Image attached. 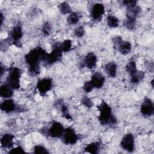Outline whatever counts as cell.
Segmentation results:
<instances>
[{
  "label": "cell",
  "instance_id": "cell-1",
  "mask_svg": "<svg viewBox=\"0 0 154 154\" xmlns=\"http://www.w3.org/2000/svg\"><path fill=\"white\" fill-rule=\"evenodd\" d=\"M47 52L42 48L38 46L33 48L25 56V60L29 69L28 72L31 76H35L40 72V63L45 61Z\"/></svg>",
  "mask_w": 154,
  "mask_h": 154
},
{
  "label": "cell",
  "instance_id": "cell-2",
  "mask_svg": "<svg viewBox=\"0 0 154 154\" xmlns=\"http://www.w3.org/2000/svg\"><path fill=\"white\" fill-rule=\"evenodd\" d=\"M97 108L99 111L98 119L102 125H114L116 123L117 119L112 114L111 108L107 103L103 100L97 106Z\"/></svg>",
  "mask_w": 154,
  "mask_h": 154
},
{
  "label": "cell",
  "instance_id": "cell-3",
  "mask_svg": "<svg viewBox=\"0 0 154 154\" xmlns=\"http://www.w3.org/2000/svg\"><path fill=\"white\" fill-rule=\"evenodd\" d=\"M22 71L17 67L10 68L8 75L7 78V84H8L13 90H17L20 88V78Z\"/></svg>",
  "mask_w": 154,
  "mask_h": 154
},
{
  "label": "cell",
  "instance_id": "cell-4",
  "mask_svg": "<svg viewBox=\"0 0 154 154\" xmlns=\"http://www.w3.org/2000/svg\"><path fill=\"white\" fill-rule=\"evenodd\" d=\"M62 52L63 51L61 48L60 43H55L52 46L51 52L47 54L44 62H45L48 65H51L57 61H59L61 59Z\"/></svg>",
  "mask_w": 154,
  "mask_h": 154
},
{
  "label": "cell",
  "instance_id": "cell-5",
  "mask_svg": "<svg viewBox=\"0 0 154 154\" xmlns=\"http://www.w3.org/2000/svg\"><path fill=\"white\" fill-rule=\"evenodd\" d=\"M62 137L63 142L66 144H75L78 140V135L75 130L71 127L64 129Z\"/></svg>",
  "mask_w": 154,
  "mask_h": 154
},
{
  "label": "cell",
  "instance_id": "cell-6",
  "mask_svg": "<svg viewBox=\"0 0 154 154\" xmlns=\"http://www.w3.org/2000/svg\"><path fill=\"white\" fill-rule=\"evenodd\" d=\"M64 128L62 124L58 122H53L48 130V134L53 138L61 137L64 132Z\"/></svg>",
  "mask_w": 154,
  "mask_h": 154
},
{
  "label": "cell",
  "instance_id": "cell-7",
  "mask_svg": "<svg viewBox=\"0 0 154 154\" xmlns=\"http://www.w3.org/2000/svg\"><path fill=\"white\" fill-rule=\"evenodd\" d=\"M122 149L128 152H132L134 150V138L131 133L125 134L120 141Z\"/></svg>",
  "mask_w": 154,
  "mask_h": 154
},
{
  "label": "cell",
  "instance_id": "cell-8",
  "mask_svg": "<svg viewBox=\"0 0 154 154\" xmlns=\"http://www.w3.org/2000/svg\"><path fill=\"white\" fill-rule=\"evenodd\" d=\"M52 86V80L49 78H43L39 80L37 83V89L42 96L45 95L49 91Z\"/></svg>",
  "mask_w": 154,
  "mask_h": 154
},
{
  "label": "cell",
  "instance_id": "cell-9",
  "mask_svg": "<svg viewBox=\"0 0 154 154\" xmlns=\"http://www.w3.org/2000/svg\"><path fill=\"white\" fill-rule=\"evenodd\" d=\"M22 36V29L20 25H16L14 26L10 31V38L13 41V43L17 47H21L22 43L20 42V39Z\"/></svg>",
  "mask_w": 154,
  "mask_h": 154
},
{
  "label": "cell",
  "instance_id": "cell-10",
  "mask_svg": "<svg viewBox=\"0 0 154 154\" xmlns=\"http://www.w3.org/2000/svg\"><path fill=\"white\" fill-rule=\"evenodd\" d=\"M140 111L144 116L149 117L153 114L154 111V106L150 99L146 97L144 99L141 105Z\"/></svg>",
  "mask_w": 154,
  "mask_h": 154
},
{
  "label": "cell",
  "instance_id": "cell-11",
  "mask_svg": "<svg viewBox=\"0 0 154 154\" xmlns=\"http://www.w3.org/2000/svg\"><path fill=\"white\" fill-rule=\"evenodd\" d=\"M105 13V8L103 4L96 3L94 4L91 9V17L95 21H99Z\"/></svg>",
  "mask_w": 154,
  "mask_h": 154
},
{
  "label": "cell",
  "instance_id": "cell-12",
  "mask_svg": "<svg viewBox=\"0 0 154 154\" xmlns=\"http://www.w3.org/2000/svg\"><path fill=\"white\" fill-rule=\"evenodd\" d=\"M105 81V77L99 72L94 73L91 76V79L90 80L93 88H101L103 85Z\"/></svg>",
  "mask_w": 154,
  "mask_h": 154
},
{
  "label": "cell",
  "instance_id": "cell-13",
  "mask_svg": "<svg viewBox=\"0 0 154 154\" xmlns=\"http://www.w3.org/2000/svg\"><path fill=\"white\" fill-rule=\"evenodd\" d=\"M1 109L7 113L13 112L16 109V105L14 100L10 99H6L0 104Z\"/></svg>",
  "mask_w": 154,
  "mask_h": 154
},
{
  "label": "cell",
  "instance_id": "cell-14",
  "mask_svg": "<svg viewBox=\"0 0 154 154\" xmlns=\"http://www.w3.org/2000/svg\"><path fill=\"white\" fill-rule=\"evenodd\" d=\"M14 136L11 134H4L0 140L1 146L2 147L5 149H10L11 147L14 144Z\"/></svg>",
  "mask_w": 154,
  "mask_h": 154
},
{
  "label": "cell",
  "instance_id": "cell-15",
  "mask_svg": "<svg viewBox=\"0 0 154 154\" xmlns=\"http://www.w3.org/2000/svg\"><path fill=\"white\" fill-rule=\"evenodd\" d=\"M85 66L89 69H93L96 65L97 57L93 52L88 53L84 60Z\"/></svg>",
  "mask_w": 154,
  "mask_h": 154
},
{
  "label": "cell",
  "instance_id": "cell-16",
  "mask_svg": "<svg viewBox=\"0 0 154 154\" xmlns=\"http://www.w3.org/2000/svg\"><path fill=\"white\" fill-rule=\"evenodd\" d=\"M13 88L8 84H2L0 87V96L5 99H9L13 94Z\"/></svg>",
  "mask_w": 154,
  "mask_h": 154
},
{
  "label": "cell",
  "instance_id": "cell-17",
  "mask_svg": "<svg viewBox=\"0 0 154 154\" xmlns=\"http://www.w3.org/2000/svg\"><path fill=\"white\" fill-rule=\"evenodd\" d=\"M105 70L109 77L114 78L117 75V66L115 62H109L105 64Z\"/></svg>",
  "mask_w": 154,
  "mask_h": 154
},
{
  "label": "cell",
  "instance_id": "cell-18",
  "mask_svg": "<svg viewBox=\"0 0 154 154\" xmlns=\"http://www.w3.org/2000/svg\"><path fill=\"white\" fill-rule=\"evenodd\" d=\"M141 8L137 5H134L133 7H128L127 8V10L126 13V18L136 19L137 17L141 13Z\"/></svg>",
  "mask_w": 154,
  "mask_h": 154
},
{
  "label": "cell",
  "instance_id": "cell-19",
  "mask_svg": "<svg viewBox=\"0 0 154 154\" xmlns=\"http://www.w3.org/2000/svg\"><path fill=\"white\" fill-rule=\"evenodd\" d=\"M119 51L122 55L128 54L132 49V45L129 42H122L117 47Z\"/></svg>",
  "mask_w": 154,
  "mask_h": 154
},
{
  "label": "cell",
  "instance_id": "cell-20",
  "mask_svg": "<svg viewBox=\"0 0 154 154\" xmlns=\"http://www.w3.org/2000/svg\"><path fill=\"white\" fill-rule=\"evenodd\" d=\"M100 144L99 142H93L88 144L84 148V150L85 152L95 154L98 153L100 149Z\"/></svg>",
  "mask_w": 154,
  "mask_h": 154
},
{
  "label": "cell",
  "instance_id": "cell-21",
  "mask_svg": "<svg viewBox=\"0 0 154 154\" xmlns=\"http://www.w3.org/2000/svg\"><path fill=\"white\" fill-rule=\"evenodd\" d=\"M125 69L131 76L134 75L138 70L137 69L136 63L134 61H131L126 65Z\"/></svg>",
  "mask_w": 154,
  "mask_h": 154
},
{
  "label": "cell",
  "instance_id": "cell-22",
  "mask_svg": "<svg viewBox=\"0 0 154 154\" xmlns=\"http://www.w3.org/2000/svg\"><path fill=\"white\" fill-rule=\"evenodd\" d=\"M59 10L60 13L63 14H70L72 13V10H71V7L69 5V3L67 2H63L62 3H61L59 6H58Z\"/></svg>",
  "mask_w": 154,
  "mask_h": 154
},
{
  "label": "cell",
  "instance_id": "cell-23",
  "mask_svg": "<svg viewBox=\"0 0 154 154\" xmlns=\"http://www.w3.org/2000/svg\"><path fill=\"white\" fill-rule=\"evenodd\" d=\"M118 18L113 15H108L107 17V24L110 28H116L119 26Z\"/></svg>",
  "mask_w": 154,
  "mask_h": 154
},
{
  "label": "cell",
  "instance_id": "cell-24",
  "mask_svg": "<svg viewBox=\"0 0 154 154\" xmlns=\"http://www.w3.org/2000/svg\"><path fill=\"white\" fill-rule=\"evenodd\" d=\"M144 72L143 71H137L134 75L131 76V81L134 84H137L140 82L144 77Z\"/></svg>",
  "mask_w": 154,
  "mask_h": 154
},
{
  "label": "cell",
  "instance_id": "cell-25",
  "mask_svg": "<svg viewBox=\"0 0 154 154\" xmlns=\"http://www.w3.org/2000/svg\"><path fill=\"white\" fill-rule=\"evenodd\" d=\"M79 20V16L77 13L72 12L67 17V22L69 25H75Z\"/></svg>",
  "mask_w": 154,
  "mask_h": 154
},
{
  "label": "cell",
  "instance_id": "cell-26",
  "mask_svg": "<svg viewBox=\"0 0 154 154\" xmlns=\"http://www.w3.org/2000/svg\"><path fill=\"white\" fill-rule=\"evenodd\" d=\"M124 25L129 30H134L136 26V19L126 18L124 22Z\"/></svg>",
  "mask_w": 154,
  "mask_h": 154
},
{
  "label": "cell",
  "instance_id": "cell-27",
  "mask_svg": "<svg viewBox=\"0 0 154 154\" xmlns=\"http://www.w3.org/2000/svg\"><path fill=\"white\" fill-rule=\"evenodd\" d=\"M60 46L63 52H68L71 49L72 41L69 39H66L60 43Z\"/></svg>",
  "mask_w": 154,
  "mask_h": 154
},
{
  "label": "cell",
  "instance_id": "cell-28",
  "mask_svg": "<svg viewBox=\"0 0 154 154\" xmlns=\"http://www.w3.org/2000/svg\"><path fill=\"white\" fill-rule=\"evenodd\" d=\"M61 112L63 114V116L64 117H65L66 119H67V120L72 119V117H71L70 114H69L68 108L66 105H65L64 104L61 105Z\"/></svg>",
  "mask_w": 154,
  "mask_h": 154
},
{
  "label": "cell",
  "instance_id": "cell-29",
  "mask_svg": "<svg viewBox=\"0 0 154 154\" xmlns=\"http://www.w3.org/2000/svg\"><path fill=\"white\" fill-rule=\"evenodd\" d=\"M81 103L84 106H85L86 107H87L88 108H91L93 106V101L89 97H88L87 96H84V97H82V98L81 99Z\"/></svg>",
  "mask_w": 154,
  "mask_h": 154
},
{
  "label": "cell",
  "instance_id": "cell-30",
  "mask_svg": "<svg viewBox=\"0 0 154 154\" xmlns=\"http://www.w3.org/2000/svg\"><path fill=\"white\" fill-rule=\"evenodd\" d=\"M42 32L44 35H49L51 33V25L50 23L48 22H45L42 26Z\"/></svg>",
  "mask_w": 154,
  "mask_h": 154
},
{
  "label": "cell",
  "instance_id": "cell-31",
  "mask_svg": "<svg viewBox=\"0 0 154 154\" xmlns=\"http://www.w3.org/2000/svg\"><path fill=\"white\" fill-rule=\"evenodd\" d=\"M34 153H48V150L42 145H36L34 148Z\"/></svg>",
  "mask_w": 154,
  "mask_h": 154
},
{
  "label": "cell",
  "instance_id": "cell-32",
  "mask_svg": "<svg viewBox=\"0 0 154 154\" xmlns=\"http://www.w3.org/2000/svg\"><path fill=\"white\" fill-rule=\"evenodd\" d=\"M85 33V29L83 26H80L76 28L74 31V34L77 37H82L84 36Z\"/></svg>",
  "mask_w": 154,
  "mask_h": 154
},
{
  "label": "cell",
  "instance_id": "cell-33",
  "mask_svg": "<svg viewBox=\"0 0 154 154\" xmlns=\"http://www.w3.org/2000/svg\"><path fill=\"white\" fill-rule=\"evenodd\" d=\"M93 87L92 85V84H91L90 81H86L83 86V89L86 92V93H90L93 90Z\"/></svg>",
  "mask_w": 154,
  "mask_h": 154
},
{
  "label": "cell",
  "instance_id": "cell-34",
  "mask_svg": "<svg viewBox=\"0 0 154 154\" xmlns=\"http://www.w3.org/2000/svg\"><path fill=\"white\" fill-rule=\"evenodd\" d=\"M25 153V150L21 146H17L14 148L11 149L9 151V153H13V154H19Z\"/></svg>",
  "mask_w": 154,
  "mask_h": 154
},
{
  "label": "cell",
  "instance_id": "cell-35",
  "mask_svg": "<svg viewBox=\"0 0 154 154\" xmlns=\"http://www.w3.org/2000/svg\"><path fill=\"white\" fill-rule=\"evenodd\" d=\"M123 42L122 37L120 36H115L114 37L112 38V42L116 47H118L119 45Z\"/></svg>",
  "mask_w": 154,
  "mask_h": 154
},
{
  "label": "cell",
  "instance_id": "cell-36",
  "mask_svg": "<svg viewBox=\"0 0 154 154\" xmlns=\"http://www.w3.org/2000/svg\"><path fill=\"white\" fill-rule=\"evenodd\" d=\"M123 4L126 6L127 8L133 7L137 5V1L134 0H128V1H123Z\"/></svg>",
  "mask_w": 154,
  "mask_h": 154
},
{
  "label": "cell",
  "instance_id": "cell-37",
  "mask_svg": "<svg viewBox=\"0 0 154 154\" xmlns=\"http://www.w3.org/2000/svg\"><path fill=\"white\" fill-rule=\"evenodd\" d=\"M0 24H1V26L2 25L3 23V21H4V16H3V14L2 13H1L0 14Z\"/></svg>",
  "mask_w": 154,
  "mask_h": 154
},
{
  "label": "cell",
  "instance_id": "cell-38",
  "mask_svg": "<svg viewBox=\"0 0 154 154\" xmlns=\"http://www.w3.org/2000/svg\"><path fill=\"white\" fill-rule=\"evenodd\" d=\"M4 73V70H3V67L2 66V65H1V76H2Z\"/></svg>",
  "mask_w": 154,
  "mask_h": 154
}]
</instances>
